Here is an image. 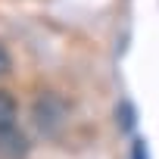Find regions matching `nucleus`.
<instances>
[{
    "label": "nucleus",
    "mask_w": 159,
    "mask_h": 159,
    "mask_svg": "<svg viewBox=\"0 0 159 159\" xmlns=\"http://www.w3.org/2000/svg\"><path fill=\"white\" fill-rule=\"evenodd\" d=\"M116 116H119V125H122V131H134V125H137V109H134V103L131 100H122L119 103V109H116Z\"/></svg>",
    "instance_id": "obj_3"
},
{
    "label": "nucleus",
    "mask_w": 159,
    "mask_h": 159,
    "mask_svg": "<svg viewBox=\"0 0 159 159\" xmlns=\"http://www.w3.org/2000/svg\"><path fill=\"white\" fill-rule=\"evenodd\" d=\"M34 119H38L41 131L56 134V128H59V125H62V119H66V106H62V100H59V97H53V94L41 97V100H38V109H34Z\"/></svg>",
    "instance_id": "obj_1"
},
{
    "label": "nucleus",
    "mask_w": 159,
    "mask_h": 159,
    "mask_svg": "<svg viewBox=\"0 0 159 159\" xmlns=\"http://www.w3.org/2000/svg\"><path fill=\"white\" fill-rule=\"evenodd\" d=\"M16 116H19L16 100H13L7 91H0V134H7V131L16 128Z\"/></svg>",
    "instance_id": "obj_2"
},
{
    "label": "nucleus",
    "mask_w": 159,
    "mask_h": 159,
    "mask_svg": "<svg viewBox=\"0 0 159 159\" xmlns=\"http://www.w3.org/2000/svg\"><path fill=\"white\" fill-rule=\"evenodd\" d=\"M128 159H150V147H147L143 137H134V140H131V153H128Z\"/></svg>",
    "instance_id": "obj_4"
},
{
    "label": "nucleus",
    "mask_w": 159,
    "mask_h": 159,
    "mask_svg": "<svg viewBox=\"0 0 159 159\" xmlns=\"http://www.w3.org/2000/svg\"><path fill=\"white\" fill-rule=\"evenodd\" d=\"M7 69H10V56H7V50H3V47H0V75H3Z\"/></svg>",
    "instance_id": "obj_5"
}]
</instances>
